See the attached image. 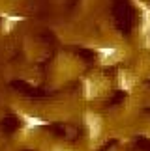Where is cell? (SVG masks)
<instances>
[{
	"label": "cell",
	"instance_id": "3",
	"mask_svg": "<svg viewBox=\"0 0 150 151\" xmlns=\"http://www.w3.org/2000/svg\"><path fill=\"white\" fill-rule=\"evenodd\" d=\"M21 119L28 125V129H34V127L45 125V121H43L42 118H36V116H30V114H25V112H21Z\"/></svg>",
	"mask_w": 150,
	"mask_h": 151
},
{
	"label": "cell",
	"instance_id": "4",
	"mask_svg": "<svg viewBox=\"0 0 150 151\" xmlns=\"http://www.w3.org/2000/svg\"><path fill=\"white\" fill-rule=\"evenodd\" d=\"M98 54H100L103 60H111V58H114L118 54V50L114 47H98Z\"/></svg>",
	"mask_w": 150,
	"mask_h": 151
},
{
	"label": "cell",
	"instance_id": "5",
	"mask_svg": "<svg viewBox=\"0 0 150 151\" xmlns=\"http://www.w3.org/2000/svg\"><path fill=\"white\" fill-rule=\"evenodd\" d=\"M4 19H6V22H4V32H9L11 28H13L15 22H21L23 21V17H19V15H6Z\"/></svg>",
	"mask_w": 150,
	"mask_h": 151
},
{
	"label": "cell",
	"instance_id": "7",
	"mask_svg": "<svg viewBox=\"0 0 150 151\" xmlns=\"http://www.w3.org/2000/svg\"><path fill=\"white\" fill-rule=\"evenodd\" d=\"M145 37H146V47L150 49V34H146V36H145Z\"/></svg>",
	"mask_w": 150,
	"mask_h": 151
},
{
	"label": "cell",
	"instance_id": "2",
	"mask_svg": "<svg viewBox=\"0 0 150 151\" xmlns=\"http://www.w3.org/2000/svg\"><path fill=\"white\" fill-rule=\"evenodd\" d=\"M118 86L122 90H131L133 88V78L128 71H120L118 73Z\"/></svg>",
	"mask_w": 150,
	"mask_h": 151
},
{
	"label": "cell",
	"instance_id": "6",
	"mask_svg": "<svg viewBox=\"0 0 150 151\" xmlns=\"http://www.w3.org/2000/svg\"><path fill=\"white\" fill-rule=\"evenodd\" d=\"M98 95V90L94 88V82L92 80H84V97L86 99H94Z\"/></svg>",
	"mask_w": 150,
	"mask_h": 151
},
{
	"label": "cell",
	"instance_id": "1",
	"mask_svg": "<svg viewBox=\"0 0 150 151\" xmlns=\"http://www.w3.org/2000/svg\"><path fill=\"white\" fill-rule=\"evenodd\" d=\"M86 127H88V132H90V138L92 140H96L98 136H100V132H101V119L98 118L96 114H86Z\"/></svg>",
	"mask_w": 150,
	"mask_h": 151
}]
</instances>
